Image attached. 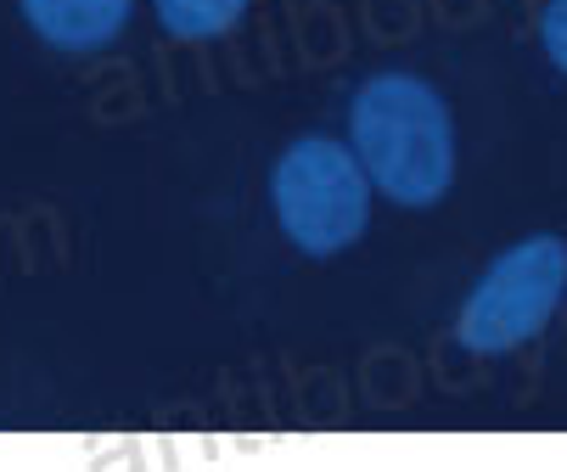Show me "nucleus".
Returning a JSON list of instances; mask_svg holds the SVG:
<instances>
[{
    "label": "nucleus",
    "instance_id": "5",
    "mask_svg": "<svg viewBox=\"0 0 567 472\" xmlns=\"http://www.w3.org/2000/svg\"><path fill=\"white\" fill-rule=\"evenodd\" d=\"M241 12H248V0H157V23L181 40H214Z\"/></svg>",
    "mask_w": 567,
    "mask_h": 472
},
{
    "label": "nucleus",
    "instance_id": "4",
    "mask_svg": "<svg viewBox=\"0 0 567 472\" xmlns=\"http://www.w3.org/2000/svg\"><path fill=\"white\" fill-rule=\"evenodd\" d=\"M29 29L56 51H102L124 34L135 0H18Z\"/></svg>",
    "mask_w": 567,
    "mask_h": 472
},
{
    "label": "nucleus",
    "instance_id": "3",
    "mask_svg": "<svg viewBox=\"0 0 567 472\" xmlns=\"http://www.w3.org/2000/svg\"><path fill=\"white\" fill-rule=\"evenodd\" d=\"M561 293H567V243L556 230L523 236V243H512L489 270L477 276V287L466 293L455 338L472 355L523 349L528 338L545 332Z\"/></svg>",
    "mask_w": 567,
    "mask_h": 472
},
{
    "label": "nucleus",
    "instance_id": "6",
    "mask_svg": "<svg viewBox=\"0 0 567 472\" xmlns=\"http://www.w3.org/2000/svg\"><path fill=\"white\" fill-rule=\"evenodd\" d=\"M539 45L567 73V0H545V12H539Z\"/></svg>",
    "mask_w": 567,
    "mask_h": 472
},
{
    "label": "nucleus",
    "instance_id": "1",
    "mask_svg": "<svg viewBox=\"0 0 567 472\" xmlns=\"http://www.w3.org/2000/svg\"><path fill=\"white\" fill-rule=\"evenodd\" d=\"M349 146L388 203L433 208L455 181V124L444 96L416 73H377L349 113Z\"/></svg>",
    "mask_w": 567,
    "mask_h": 472
},
{
    "label": "nucleus",
    "instance_id": "2",
    "mask_svg": "<svg viewBox=\"0 0 567 472\" xmlns=\"http://www.w3.org/2000/svg\"><path fill=\"white\" fill-rule=\"evenodd\" d=\"M270 203L287 243L327 259L360 243V230L371 219V175L354 157V146L332 135H303L276 157Z\"/></svg>",
    "mask_w": 567,
    "mask_h": 472
}]
</instances>
